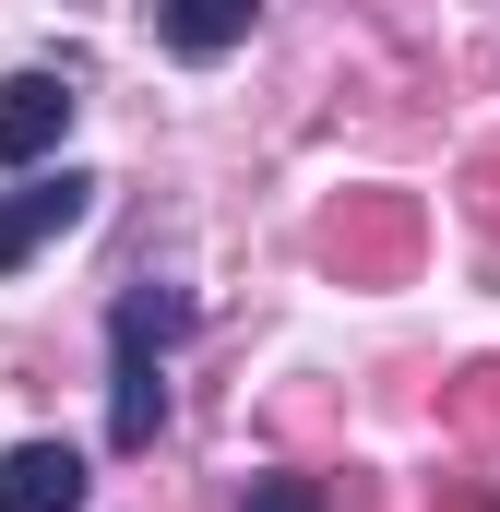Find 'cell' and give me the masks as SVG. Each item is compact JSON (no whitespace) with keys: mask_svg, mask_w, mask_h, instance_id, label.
Listing matches in <instances>:
<instances>
[{"mask_svg":"<svg viewBox=\"0 0 500 512\" xmlns=\"http://www.w3.org/2000/svg\"><path fill=\"white\" fill-rule=\"evenodd\" d=\"M84 215H96V179H84V167H48V179L0 191V274H24L48 239H72Z\"/></svg>","mask_w":500,"mask_h":512,"instance_id":"2","label":"cell"},{"mask_svg":"<svg viewBox=\"0 0 500 512\" xmlns=\"http://www.w3.org/2000/svg\"><path fill=\"white\" fill-rule=\"evenodd\" d=\"M250 512H358V489H310V477H250Z\"/></svg>","mask_w":500,"mask_h":512,"instance_id":"6","label":"cell"},{"mask_svg":"<svg viewBox=\"0 0 500 512\" xmlns=\"http://www.w3.org/2000/svg\"><path fill=\"white\" fill-rule=\"evenodd\" d=\"M0 512H84V453L72 441H12L0 453Z\"/></svg>","mask_w":500,"mask_h":512,"instance_id":"4","label":"cell"},{"mask_svg":"<svg viewBox=\"0 0 500 512\" xmlns=\"http://www.w3.org/2000/svg\"><path fill=\"white\" fill-rule=\"evenodd\" d=\"M72 72H12L0 84V167H48L60 143H72Z\"/></svg>","mask_w":500,"mask_h":512,"instance_id":"3","label":"cell"},{"mask_svg":"<svg viewBox=\"0 0 500 512\" xmlns=\"http://www.w3.org/2000/svg\"><path fill=\"white\" fill-rule=\"evenodd\" d=\"M191 334V298L179 286H131L120 310H108V441L120 453H143L155 429H167V346Z\"/></svg>","mask_w":500,"mask_h":512,"instance_id":"1","label":"cell"},{"mask_svg":"<svg viewBox=\"0 0 500 512\" xmlns=\"http://www.w3.org/2000/svg\"><path fill=\"white\" fill-rule=\"evenodd\" d=\"M250 24H262V0H155V36H167L179 60H227Z\"/></svg>","mask_w":500,"mask_h":512,"instance_id":"5","label":"cell"}]
</instances>
